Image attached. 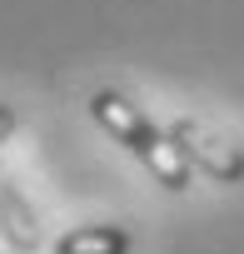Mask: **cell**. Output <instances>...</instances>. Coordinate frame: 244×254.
<instances>
[{
	"label": "cell",
	"instance_id": "cell-1",
	"mask_svg": "<svg viewBox=\"0 0 244 254\" xmlns=\"http://www.w3.org/2000/svg\"><path fill=\"white\" fill-rule=\"evenodd\" d=\"M90 120L100 125V130L120 145V150H130L165 190H189V165L170 150V130H160V125L125 95V90H110V85H100L95 95H90Z\"/></svg>",
	"mask_w": 244,
	"mask_h": 254
},
{
	"label": "cell",
	"instance_id": "cell-4",
	"mask_svg": "<svg viewBox=\"0 0 244 254\" xmlns=\"http://www.w3.org/2000/svg\"><path fill=\"white\" fill-rule=\"evenodd\" d=\"M10 130H15V110H10V105H0V145H5Z\"/></svg>",
	"mask_w": 244,
	"mask_h": 254
},
{
	"label": "cell",
	"instance_id": "cell-2",
	"mask_svg": "<svg viewBox=\"0 0 244 254\" xmlns=\"http://www.w3.org/2000/svg\"><path fill=\"white\" fill-rule=\"evenodd\" d=\"M170 150H175L189 170H199V175H209V180H224V185L244 180V155H239V150H224V145H214V140H204L199 125H189V120H175V125H170Z\"/></svg>",
	"mask_w": 244,
	"mask_h": 254
},
{
	"label": "cell",
	"instance_id": "cell-3",
	"mask_svg": "<svg viewBox=\"0 0 244 254\" xmlns=\"http://www.w3.org/2000/svg\"><path fill=\"white\" fill-rule=\"evenodd\" d=\"M130 229L120 224H80L55 239V254H130Z\"/></svg>",
	"mask_w": 244,
	"mask_h": 254
}]
</instances>
